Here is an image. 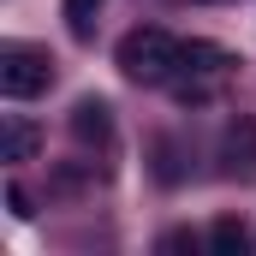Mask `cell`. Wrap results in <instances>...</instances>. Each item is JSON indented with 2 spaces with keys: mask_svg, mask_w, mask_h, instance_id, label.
I'll return each mask as SVG.
<instances>
[{
  "mask_svg": "<svg viewBox=\"0 0 256 256\" xmlns=\"http://www.w3.org/2000/svg\"><path fill=\"white\" fill-rule=\"evenodd\" d=\"M72 137H78V143H108V137H114V108H108L102 96H84V102L72 108Z\"/></svg>",
  "mask_w": 256,
  "mask_h": 256,
  "instance_id": "277c9868",
  "label": "cell"
},
{
  "mask_svg": "<svg viewBox=\"0 0 256 256\" xmlns=\"http://www.w3.org/2000/svg\"><path fill=\"white\" fill-rule=\"evenodd\" d=\"M36 149H42V131L30 126V120H18V114H6L0 120V161H36Z\"/></svg>",
  "mask_w": 256,
  "mask_h": 256,
  "instance_id": "5b68a950",
  "label": "cell"
},
{
  "mask_svg": "<svg viewBox=\"0 0 256 256\" xmlns=\"http://www.w3.org/2000/svg\"><path fill=\"white\" fill-rule=\"evenodd\" d=\"M220 173L226 179H238V185H250L256 179V120H232V126L220 131Z\"/></svg>",
  "mask_w": 256,
  "mask_h": 256,
  "instance_id": "3957f363",
  "label": "cell"
},
{
  "mask_svg": "<svg viewBox=\"0 0 256 256\" xmlns=\"http://www.w3.org/2000/svg\"><path fill=\"white\" fill-rule=\"evenodd\" d=\"M48 84H54V60H48V54L18 48V42L0 48V96H6V102H30V96H42Z\"/></svg>",
  "mask_w": 256,
  "mask_h": 256,
  "instance_id": "7a4b0ae2",
  "label": "cell"
},
{
  "mask_svg": "<svg viewBox=\"0 0 256 256\" xmlns=\"http://www.w3.org/2000/svg\"><path fill=\"white\" fill-rule=\"evenodd\" d=\"M114 60H120V72H126L131 84H167L185 66V42L167 36V30H155V24H137V30L120 36Z\"/></svg>",
  "mask_w": 256,
  "mask_h": 256,
  "instance_id": "6da1fadb",
  "label": "cell"
},
{
  "mask_svg": "<svg viewBox=\"0 0 256 256\" xmlns=\"http://www.w3.org/2000/svg\"><path fill=\"white\" fill-rule=\"evenodd\" d=\"M96 6H102V0H66V24H72V36H90Z\"/></svg>",
  "mask_w": 256,
  "mask_h": 256,
  "instance_id": "52a82bcc",
  "label": "cell"
},
{
  "mask_svg": "<svg viewBox=\"0 0 256 256\" xmlns=\"http://www.w3.org/2000/svg\"><path fill=\"white\" fill-rule=\"evenodd\" d=\"M6 208L18 214V220H30L36 208H30V196H24V185H6Z\"/></svg>",
  "mask_w": 256,
  "mask_h": 256,
  "instance_id": "ba28073f",
  "label": "cell"
},
{
  "mask_svg": "<svg viewBox=\"0 0 256 256\" xmlns=\"http://www.w3.org/2000/svg\"><path fill=\"white\" fill-rule=\"evenodd\" d=\"M208 244H214L220 256H250V232H244V220H232V214H226V220H214Z\"/></svg>",
  "mask_w": 256,
  "mask_h": 256,
  "instance_id": "8992f818",
  "label": "cell"
}]
</instances>
